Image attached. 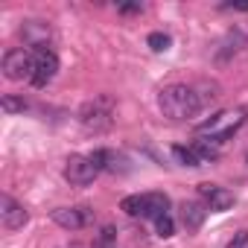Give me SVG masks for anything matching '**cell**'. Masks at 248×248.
Instances as JSON below:
<instances>
[{
    "instance_id": "cell-1",
    "label": "cell",
    "mask_w": 248,
    "mask_h": 248,
    "mask_svg": "<svg viewBox=\"0 0 248 248\" xmlns=\"http://www.w3.org/2000/svg\"><path fill=\"white\" fill-rule=\"evenodd\" d=\"M158 105H161L164 117H170V120L178 123V120L196 117V114L202 111L204 99H202V93H196V88H190V85H170V88L161 91Z\"/></svg>"
},
{
    "instance_id": "cell-2",
    "label": "cell",
    "mask_w": 248,
    "mask_h": 248,
    "mask_svg": "<svg viewBox=\"0 0 248 248\" xmlns=\"http://www.w3.org/2000/svg\"><path fill=\"white\" fill-rule=\"evenodd\" d=\"M129 216H140V219H161L170 213V196L164 193H143V196H126L120 204Z\"/></svg>"
},
{
    "instance_id": "cell-3",
    "label": "cell",
    "mask_w": 248,
    "mask_h": 248,
    "mask_svg": "<svg viewBox=\"0 0 248 248\" xmlns=\"http://www.w3.org/2000/svg\"><path fill=\"white\" fill-rule=\"evenodd\" d=\"M79 123L88 132H105L114 123V99L111 96H93L79 108Z\"/></svg>"
},
{
    "instance_id": "cell-4",
    "label": "cell",
    "mask_w": 248,
    "mask_h": 248,
    "mask_svg": "<svg viewBox=\"0 0 248 248\" xmlns=\"http://www.w3.org/2000/svg\"><path fill=\"white\" fill-rule=\"evenodd\" d=\"M32 73H35V53L32 50L12 47L3 53V76L9 82H24V79L32 82Z\"/></svg>"
},
{
    "instance_id": "cell-5",
    "label": "cell",
    "mask_w": 248,
    "mask_h": 248,
    "mask_svg": "<svg viewBox=\"0 0 248 248\" xmlns=\"http://www.w3.org/2000/svg\"><path fill=\"white\" fill-rule=\"evenodd\" d=\"M245 123V114L242 111H222L216 117H210L207 123H202L199 126V135H207L213 143H222L225 138H231L239 126Z\"/></svg>"
},
{
    "instance_id": "cell-6",
    "label": "cell",
    "mask_w": 248,
    "mask_h": 248,
    "mask_svg": "<svg viewBox=\"0 0 248 248\" xmlns=\"http://www.w3.org/2000/svg\"><path fill=\"white\" fill-rule=\"evenodd\" d=\"M96 175H99V170L91 161V155H70L64 161V181L73 187H88V184H93Z\"/></svg>"
},
{
    "instance_id": "cell-7",
    "label": "cell",
    "mask_w": 248,
    "mask_h": 248,
    "mask_svg": "<svg viewBox=\"0 0 248 248\" xmlns=\"http://www.w3.org/2000/svg\"><path fill=\"white\" fill-rule=\"evenodd\" d=\"M199 196L207 204V210H213V213H225V210L233 207V193L225 190V187H219V184H210V181L199 184Z\"/></svg>"
},
{
    "instance_id": "cell-8",
    "label": "cell",
    "mask_w": 248,
    "mask_h": 248,
    "mask_svg": "<svg viewBox=\"0 0 248 248\" xmlns=\"http://www.w3.org/2000/svg\"><path fill=\"white\" fill-rule=\"evenodd\" d=\"M53 222L67 228V231H79V228H88L93 222V210L91 207H56Z\"/></svg>"
},
{
    "instance_id": "cell-9",
    "label": "cell",
    "mask_w": 248,
    "mask_h": 248,
    "mask_svg": "<svg viewBox=\"0 0 248 248\" xmlns=\"http://www.w3.org/2000/svg\"><path fill=\"white\" fill-rule=\"evenodd\" d=\"M59 73V59L53 50H38L35 53V73H32V85L35 88H47Z\"/></svg>"
},
{
    "instance_id": "cell-10",
    "label": "cell",
    "mask_w": 248,
    "mask_h": 248,
    "mask_svg": "<svg viewBox=\"0 0 248 248\" xmlns=\"http://www.w3.org/2000/svg\"><path fill=\"white\" fill-rule=\"evenodd\" d=\"M0 219H3V228L6 231H18V228H24L30 222V213L12 196H0Z\"/></svg>"
},
{
    "instance_id": "cell-11",
    "label": "cell",
    "mask_w": 248,
    "mask_h": 248,
    "mask_svg": "<svg viewBox=\"0 0 248 248\" xmlns=\"http://www.w3.org/2000/svg\"><path fill=\"white\" fill-rule=\"evenodd\" d=\"M21 38H24L27 47H32V53H38V50H47V44H50V38H53V30H50L44 21H24Z\"/></svg>"
},
{
    "instance_id": "cell-12",
    "label": "cell",
    "mask_w": 248,
    "mask_h": 248,
    "mask_svg": "<svg viewBox=\"0 0 248 248\" xmlns=\"http://www.w3.org/2000/svg\"><path fill=\"white\" fill-rule=\"evenodd\" d=\"M204 219H207V204H202V202H184L181 204V222L187 231H199L204 225Z\"/></svg>"
},
{
    "instance_id": "cell-13",
    "label": "cell",
    "mask_w": 248,
    "mask_h": 248,
    "mask_svg": "<svg viewBox=\"0 0 248 248\" xmlns=\"http://www.w3.org/2000/svg\"><path fill=\"white\" fill-rule=\"evenodd\" d=\"M172 158L181 164V167H202V161H199V155H196V149L190 146H172Z\"/></svg>"
},
{
    "instance_id": "cell-14",
    "label": "cell",
    "mask_w": 248,
    "mask_h": 248,
    "mask_svg": "<svg viewBox=\"0 0 248 248\" xmlns=\"http://www.w3.org/2000/svg\"><path fill=\"white\" fill-rule=\"evenodd\" d=\"M0 108H3L6 114H24V111H27V99H24V96H15V93H3Z\"/></svg>"
},
{
    "instance_id": "cell-15",
    "label": "cell",
    "mask_w": 248,
    "mask_h": 248,
    "mask_svg": "<svg viewBox=\"0 0 248 248\" xmlns=\"http://www.w3.org/2000/svg\"><path fill=\"white\" fill-rule=\"evenodd\" d=\"M146 44L155 50V53H164V50H170V44H172V38L167 35V32H149V38H146Z\"/></svg>"
},
{
    "instance_id": "cell-16",
    "label": "cell",
    "mask_w": 248,
    "mask_h": 248,
    "mask_svg": "<svg viewBox=\"0 0 248 248\" xmlns=\"http://www.w3.org/2000/svg\"><path fill=\"white\" fill-rule=\"evenodd\" d=\"M155 228H158V233H161V236H172V231H175V222H172V216L167 213V216L155 219Z\"/></svg>"
},
{
    "instance_id": "cell-17",
    "label": "cell",
    "mask_w": 248,
    "mask_h": 248,
    "mask_svg": "<svg viewBox=\"0 0 248 248\" xmlns=\"http://www.w3.org/2000/svg\"><path fill=\"white\" fill-rule=\"evenodd\" d=\"M225 248H248V231H236V233L228 239Z\"/></svg>"
},
{
    "instance_id": "cell-18",
    "label": "cell",
    "mask_w": 248,
    "mask_h": 248,
    "mask_svg": "<svg viewBox=\"0 0 248 248\" xmlns=\"http://www.w3.org/2000/svg\"><path fill=\"white\" fill-rule=\"evenodd\" d=\"M120 12H123V15H140L143 6H140V3H129V6H120Z\"/></svg>"
},
{
    "instance_id": "cell-19",
    "label": "cell",
    "mask_w": 248,
    "mask_h": 248,
    "mask_svg": "<svg viewBox=\"0 0 248 248\" xmlns=\"http://www.w3.org/2000/svg\"><path fill=\"white\" fill-rule=\"evenodd\" d=\"M225 12H248V3H225Z\"/></svg>"
}]
</instances>
